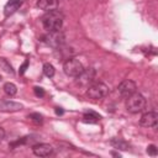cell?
<instances>
[{"label": "cell", "instance_id": "cell-1", "mask_svg": "<svg viewBox=\"0 0 158 158\" xmlns=\"http://www.w3.org/2000/svg\"><path fill=\"white\" fill-rule=\"evenodd\" d=\"M42 23L48 32L59 31L63 25V15L57 10L47 11V14L42 17Z\"/></svg>", "mask_w": 158, "mask_h": 158}, {"label": "cell", "instance_id": "cell-2", "mask_svg": "<svg viewBox=\"0 0 158 158\" xmlns=\"http://www.w3.org/2000/svg\"><path fill=\"white\" fill-rule=\"evenodd\" d=\"M146 105H147V101H146L144 96L142 94H138V93L132 94L126 100V109L131 114L142 112L146 109Z\"/></svg>", "mask_w": 158, "mask_h": 158}, {"label": "cell", "instance_id": "cell-3", "mask_svg": "<svg viewBox=\"0 0 158 158\" xmlns=\"http://www.w3.org/2000/svg\"><path fill=\"white\" fill-rule=\"evenodd\" d=\"M86 94L90 99L98 100V99H102L109 94V88L106 84L101 83V81H96V83H91L88 86Z\"/></svg>", "mask_w": 158, "mask_h": 158}, {"label": "cell", "instance_id": "cell-4", "mask_svg": "<svg viewBox=\"0 0 158 158\" xmlns=\"http://www.w3.org/2000/svg\"><path fill=\"white\" fill-rule=\"evenodd\" d=\"M63 70L64 73L68 75V77H73V78H77L83 70H84V67L83 64L75 59V58H69L64 62L63 64Z\"/></svg>", "mask_w": 158, "mask_h": 158}, {"label": "cell", "instance_id": "cell-5", "mask_svg": "<svg viewBox=\"0 0 158 158\" xmlns=\"http://www.w3.org/2000/svg\"><path fill=\"white\" fill-rule=\"evenodd\" d=\"M136 89H137V85L133 80H123L117 86V93L120 94V96L127 99L128 96H131L132 94L136 93Z\"/></svg>", "mask_w": 158, "mask_h": 158}, {"label": "cell", "instance_id": "cell-6", "mask_svg": "<svg viewBox=\"0 0 158 158\" xmlns=\"http://www.w3.org/2000/svg\"><path fill=\"white\" fill-rule=\"evenodd\" d=\"M44 40V42L47 43V44H49L51 47H59L62 43H63V41H64V36H63V33L62 32H59V31H52V32H48L44 37H43Z\"/></svg>", "mask_w": 158, "mask_h": 158}, {"label": "cell", "instance_id": "cell-7", "mask_svg": "<svg viewBox=\"0 0 158 158\" xmlns=\"http://www.w3.org/2000/svg\"><path fill=\"white\" fill-rule=\"evenodd\" d=\"M158 122V114L154 111L144 112L139 118V125L143 127H154Z\"/></svg>", "mask_w": 158, "mask_h": 158}, {"label": "cell", "instance_id": "cell-8", "mask_svg": "<svg viewBox=\"0 0 158 158\" xmlns=\"http://www.w3.org/2000/svg\"><path fill=\"white\" fill-rule=\"evenodd\" d=\"M94 77H95V72L93 68L89 69H84L78 77H77V84L79 85H88L91 84L94 81Z\"/></svg>", "mask_w": 158, "mask_h": 158}, {"label": "cell", "instance_id": "cell-9", "mask_svg": "<svg viewBox=\"0 0 158 158\" xmlns=\"http://www.w3.org/2000/svg\"><path fill=\"white\" fill-rule=\"evenodd\" d=\"M22 104L12 100H0V111L4 112H16L22 109Z\"/></svg>", "mask_w": 158, "mask_h": 158}, {"label": "cell", "instance_id": "cell-10", "mask_svg": "<svg viewBox=\"0 0 158 158\" xmlns=\"http://www.w3.org/2000/svg\"><path fill=\"white\" fill-rule=\"evenodd\" d=\"M32 151H33L35 156H37V157H48L53 153V147L47 143H40V144L33 146Z\"/></svg>", "mask_w": 158, "mask_h": 158}, {"label": "cell", "instance_id": "cell-11", "mask_svg": "<svg viewBox=\"0 0 158 158\" xmlns=\"http://www.w3.org/2000/svg\"><path fill=\"white\" fill-rule=\"evenodd\" d=\"M22 2H23V0H9V1L6 2V5H5V7H4V14H5V16L7 17V16L15 14V12L20 9V6L22 5Z\"/></svg>", "mask_w": 158, "mask_h": 158}, {"label": "cell", "instance_id": "cell-12", "mask_svg": "<svg viewBox=\"0 0 158 158\" xmlns=\"http://www.w3.org/2000/svg\"><path fill=\"white\" fill-rule=\"evenodd\" d=\"M37 7L44 11H52L58 7V0H38Z\"/></svg>", "mask_w": 158, "mask_h": 158}, {"label": "cell", "instance_id": "cell-13", "mask_svg": "<svg viewBox=\"0 0 158 158\" xmlns=\"http://www.w3.org/2000/svg\"><path fill=\"white\" fill-rule=\"evenodd\" d=\"M83 120H84V122L94 123V122H98V121L100 120V115L96 114V112H94V111H91V110H89V111L84 112V115H83Z\"/></svg>", "mask_w": 158, "mask_h": 158}, {"label": "cell", "instance_id": "cell-14", "mask_svg": "<svg viewBox=\"0 0 158 158\" xmlns=\"http://www.w3.org/2000/svg\"><path fill=\"white\" fill-rule=\"evenodd\" d=\"M111 144L115 147V148H117V149H128V143L127 142H125L123 139H121V138H114L112 141H111Z\"/></svg>", "mask_w": 158, "mask_h": 158}, {"label": "cell", "instance_id": "cell-15", "mask_svg": "<svg viewBox=\"0 0 158 158\" xmlns=\"http://www.w3.org/2000/svg\"><path fill=\"white\" fill-rule=\"evenodd\" d=\"M4 91H5V94H7L10 96H14L17 93V88L14 83H5L4 84Z\"/></svg>", "mask_w": 158, "mask_h": 158}, {"label": "cell", "instance_id": "cell-16", "mask_svg": "<svg viewBox=\"0 0 158 158\" xmlns=\"http://www.w3.org/2000/svg\"><path fill=\"white\" fill-rule=\"evenodd\" d=\"M43 73H44V75H46V77L52 78V77L54 75V73H56L54 67H53L51 63H46V64L43 65Z\"/></svg>", "mask_w": 158, "mask_h": 158}, {"label": "cell", "instance_id": "cell-17", "mask_svg": "<svg viewBox=\"0 0 158 158\" xmlns=\"http://www.w3.org/2000/svg\"><path fill=\"white\" fill-rule=\"evenodd\" d=\"M0 65L4 68V70H5V72H7V73H10V74H14L12 67L10 65V63H9L5 58H0Z\"/></svg>", "mask_w": 158, "mask_h": 158}, {"label": "cell", "instance_id": "cell-18", "mask_svg": "<svg viewBox=\"0 0 158 158\" xmlns=\"http://www.w3.org/2000/svg\"><path fill=\"white\" fill-rule=\"evenodd\" d=\"M28 118H31V120H32L35 123H42V121H43L42 115H40V114H37V112L31 114V115L28 116Z\"/></svg>", "mask_w": 158, "mask_h": 158}, {"label": "cell", "instance_id": "cell-19", "mask_svg": "<svg viewBox=\"0 0 158 158\" xmlns=\"http://www.w3.org/2000/svg\"><path fill=\"white\" fill-rule=\"evenodd\" d=\"M33 91H35V95L37 96V98H42V96H44V89L43 88H41V86H35L33 88Z\"/></svg>", "mask_w": 158, "mask_h": 158}, {"label": "cell", "instance_id": "cell-20", "mask_svg": "<svg viewBox=\"0 0 158 158\" xmlns=\"http://www.w3.org/2000/svg\"><path fill=\"white\" fill-rule=\"evenodd\" d=\"M147 153H148L149 156H157L158 148H157L154 144H149V146L147 147Z\"/></svg>", "mask_w": 158, "mask_h": 158}, {"label": "cell", "instance_id": "cell-21", "mask_svg": "<svg viewBox=\"0 0 158 158\" xmlns=\"http://www.w3.org/2000/svg\"><path fill=\"white\" fill-rule=\"evenodd\" d=\"M27 67H28V60L26 59L23 63H22V65L20 67V69H19V73L22 75V74H25V72H26V69H27Z\"/></svg>", "mask_w": 158, "mask_h": 158}, {"label": "cell", "instance_id": "cell-22", "mask_svg": "<svg viewBox=\"0 0 158 158\" xmlns=\"http://www.w3.org/2000/svg\"><path fill=\"white\" fill-rule=\"evenodd\" d=\"M54 111H56V114H57V115H63V114H64V110H63L62 107H56V110H54Z\"/></svg>", "mask_w": 158, "mask_h": 158}, {"label": "cell", "instance_id": "cell-23", "mask_svg": "<svg viewBox=\"0 0 158 158\" xmlns=\"http://www.w3.org/2000/svg\"><path fill=\"white\" fill-rule=\"evenodd\" d=\"M4 137H5V131H4L2 127H0V143H1V141L4 139Z\"/></svg>", "mask_w": 158, "mask_h": 158}, {"label": "cell", "instance_id": "cell-24", "mask_svg": "<svg viewBox=\"0 0 158 158\" xmlns=\"http://www.w3.org/2000/svg\"><path fill=\"white\" fill-rule=\"evenodd\" d=\"M0 81H1V77H0Z\"/></svg>", "mask_w": 158, "mask_h": 158}]
</instances>
